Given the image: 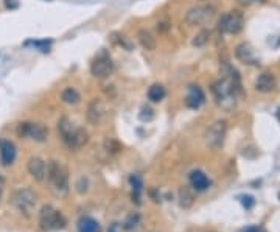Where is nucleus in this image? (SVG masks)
<instances>
[{"mask_svg":"<svg viewBox=\"0 0 280 232\" xmlns=\"http://www.w3.org/2000/svg\"><path fill=\"white\" fill-rule=\"evenodd\" d=\"M130 183H131V186H133V201H136L137 204H140L142 201H140V193H142V187H143V184H142V179L139 178V176H131L130 178Z\"/></svg>","mask_w":280,"mask_h":232,"instance_id":"23","label":"nucleus"},{"mask_svg":"<svg viewBox=\"0 0 280 232\" xmlns=\"http://www.w3.org/2000/svg\"><path fill=\"white\" fill-rule=\"evenodd\" d=\"M5 184H7V181H5V178L0 175V199H2V195H4V192H5Z\"/></svg>","mask_w":280,"mask_h":232,"instance_id":"32","label":"nucleus"},{"mask_svg":"<svg viewBox=\"0 0 280 232\" xmlns=\"http://www.w3.org/2000/svg\"><path fill=\"white\" fill-rule=\"evenodd\" d=\"M254 88L262 94H268V92L275 91V88H277L275 76L269 72H263L262 75H259V78L256 80V83H254Z\"/></svg>","mask_w":280,"mask_h":232,"instance_id":"16","label":"nucleus"},{"mask_svg":"<svg viewBox=\"0 0 280 232\" xmlns=\"http://www.w3.org/2000/svg\"><path fill=\"white\" fill-rule=\"evenodd\" d=\"M28 44H33V45L38 47L39 50L47 51V50L50 48V44H52V41H33V42H28Z\"/></svg>","mask_w":280,"mask_h":232,"instance_id":"28","label":"nucleus"},{"mask_svg":"<svg viewBox=\"0 0 280 232\" xmlns=\"http://www.w3.org/2000/svg\"><path fill=\"white\" fill-rule=\"evenodd\" d=\"M76 230L78 232H101V227L98 221L92 217H81L76 224Z\"/></svg>","mask_w":280,"mask_h":232,"instance_id":"20","label":"nucleus"},{"mask_svg":"<svg viewBox=\"0 0 280 232\" xmlns=\"http://www.w3.org/2000/svg\"><path fill=\"white\" fill-rule=\"evenodd\" d=\"M58 133L63 142L72 150L78 151L89 142V134L84 128L76 126L69 117H61L58 122Z\"/></svg>","mask_w":280,"mask_h":232,"instance_id":"2","label":"nucleus"},{"mask_svg":"<svg viewBox=\"0 0 280 232\" xmlns=\"http://www.w3.org/2000/svg\"><path fill=\"white\" fill-rule=\"evenodd\" d=\"M226 134H227V122L226 120H216L207 128V131L204 134V142L210 150L216 151L224 145Z\"/></svg>","mask_w":280,"mask_h":232,"instance_id":"7","label":"nucleus"},{"mask_svg":"<svg viewBox=\"0 0 280 232\" xmlns=\"http://www.w3.org/2000/svg\"><path fill=\"white\" fill-rule=\"evenodd\" d=\"M105 115V106H103V103H101L98 98L92 100L90 101V105L87 108V120L89 123L92 125H98L101 122V119H103Z\"/></svg>","mask_w":280,"mask_h":232,"instance_id":"17","label":"nucleus"},{"mask_svg":"<svg viewBox=\"0 0 280 232\" xmlns=\"http://www.w3.org/2000/svg\"><path fill=\"white\" fill-rule=\"evenodd\" d=\"M209 38H210V32H207V30H201L196 36H195V39H193V45L195 47H204L207 42H209Z\"/></svg>","mask_w":280,"mask_h":232,"instance_id":"25","label":"nucleus"},{"mask_svg":"<svg viewBox=\"0 0 280 232\" xmlns=\"http://www.w3.org/2000/svg\"><path fill=\"white\" fill-rule=\"evenodd\" d=\"M17 156L16 145L8 139H0V164L4 167H10L14 164Z\"/></svg>","mask_w":280,"mask_h":232,"instance_id":"12","label":"nucleus"},{"mask_svg":"<svg viewBox=\"0 0 280 232\" xmlns=\"http://www.w3.org/2000/svg\"><path fill=\"white\" fill-rule=\"evenodd\" d=\"M140 220H142V217H140L139 212H131L128 217H126V220H125V223H123V229H126V230H133V229H136V227L140 224Z\"/></svg>","mask_w":280,"mask_h":232,"instance_id":"24","label":"nucleus"},{"mask_svg":"<svg viewBox=\"0 0 280 232\" xmlns=\"http://www.w3.org/2000/svg\"><path fill=\"white\" fill-rule=\"evenodd\" d=\"M36 202H38V196L28 187H23V189L16 190L13 193V196H11V204L17 209V212L27 215V217H30L32 212L35 211Z\"/></svg>","mask_w":280,"mask_h":232,"instance_id":"5","label":"nucleus"},{"mask_svg":"<svg viewBox=\"0 0 280 232\" xmlns=\"http://www.w3.org/2000/svg\"><path fill=\"white\" fill-rule=\"evenodd\" d=\"M213 97L216 100V105L224 109V111H232L237 106L238 101V92H240V84L232 83L226 78H221L213 83L212 86Z\"/></svg>","mask_w":280,"mask_h":232,"instance_id":"3","label":"nucleus"},{"mask_svg":"<svg viewBox=\"0 0 280 232\" xmlns=\"http://www.w3.org/2000/svg\"><path fill=\"white\" fill-rule=\"evenodd\" d=\"M215 17V8L212 5H198L187 11L185 22L192 27H201V25H207Z\"/></svg>","mask_w":280,"mask_h":232,"instance_id":"9","label":"nucleus"},{"mask_svg":"<svg viewBox=\"0 0 280 232\" xmlns=\"http://www.w3.org/2000/svg\"><path fill=\"white\" fill-rule=\"evenodd\" d=\"M108 232H123V224L118 223V221H114V223L109 224Z\"/></svg>","mask_w":280,"mask_h":232,"instance_id":"29","label":"nucleus"},{"mask_svg":"<svg viewBox=\"0 0 280 232\" xmlns=\"http://www.w3.org/2000/svg\"><path fill=\"white\" fill-rule=\"evenodd\" d=\"M61 100H63V103H66V105L75 106V105H78V103L81 101V95L75 88H66L61 92Z\"/></svg>","mask_w":280,"mask_h":232,"instance_id":"21","label":"nucleus"},{"mask_svg":"<svg viewBox=\"0 0 280 232\" xmlns=\"http://www.w3.org/2000/svg\"><path fill=\"white\" fill-rule=\"evenodd\" d=\"M244 27V17L240 11L234 10L221 16L218 20V28L220 32L226 35H238Z\"/></svg>","mask_w":280,"mask_h":232,"instance_id":"8","label":"nucleus"},{"mask_svg":"<svg viewBox=\"0 0 280 232\" xmlns=\"http://www.w3.org/2000/svg\"><path fill=\"white\" fill-rule=\"evenodd\" d=\"M47 183L48 189L56 198L63 199L69 195L70 192V184H69V170L66 165H63L58 161H48L47 164Z\"/></svg>","mask_w":280,"mask_h":232,"instance_id":"1","label":"nucleus"},{"mask_svg":"<svg viewBox=\"0 0 280 232\" xmlns=\"http://www.w3.org/2000/svg\"><path fill=\"white\" fill-rule=\"evenodd\" d=\"M206 101V94L199 86L192 84L187 89V97H185V105L190 109H199Z\"/></svg>","mask_w":280,"mask_h":232,"instance_id":"13","label":"nucleus"},{"mask_svg":"<svg viewBox=\"0 0 280 232\" xmlns=\"http://www.w3.org/2000/svg\"><path fill=\"white\" fill-rule=\"evenodd\" d=\"M189 181H190V187L195 190V192H204L210 187V179L209 176L201 171V170H193L190 175H189Z\"/></svg>","mask_w":280,"mask_h":232,"instance_id":"15","label":"nucleus"},{"mask_svg":"<svg viewBox=\"0 0 280 232\" xmlns=\"http://www.w3.org/2000/svg\"><path fill=\"white\" fill-rule=\"evenodd\" d=\"M238 2H240L241 5H244V7H249V5H254V4L260 2V0H238Z\"/></svg>","mask_w":280,"mask_h":232,"instance_id":"33","label":"nucleus"},{"mask_svg":"<svg viewBox=\"0 0 280 232\" xmlns=\"http://www.w3.org/2000/svg\"><path fill=\"white\" fill-rule=\"evenodd\" d=\"M195 190L192 187H181L179 192H177V201H179V206L182 209H190L193 202H195Z\"/></svg>","mask_w":280,"mask_h":232,"instance_id":"18","label":"nucleus"},{"mask_svg":"<svg viewBox=\"0 0 280 232\" xmlns=\"http://www.w3.org/2000/svg\"><path fill=\"white\" fill-rule=\"evenodd\" d=\"M243 232H262V230H260V227H257V226H251V227L244 229Z\"/></svg>","mask_w":280,"mask_h":232,"instance_id":"34","label":"nucleus"},{"mask_svg":"<svg viewBox=\"0 0 280 232\" xmlns=\"http://www.w3.org/2000/svg\"><path fill=\"white\" fill-rule=\"evenodd\" d=\"M16 133L20 139H32L35 142H45L48 137V128L44 123L23 122V123L17 125Z\"/></svg>","mask_w":280,"mask_h":232,"instance_id":"6","label":"nucleus"},{"mask_svg":"<svg viewBox=\"0 0 280 232\" xmlns=\"http://www.w3.org/2000/svg\"><path fill=\"white\" fill-rule=\"evenodd\" d=\"M105 150H106L108 153H111V154H115V153H118V151L121 150V145H120L117 140H114V139H106V142H105Z\"/></svg>","mask_w":280,"mask_h":232,"instance_id":"26","label":"nucleus"},{"mask_svg":"<svg viewBox=\"0 0 280 232\" xmlns=\"http://www.w3.org/2000/svg\"><path fill=\"white\" fill-rule=\"evenodd\" d=\"M27 170L30 173V176L35 179L38 183H44L45 178H47V164L44 159L38 158V156H33L28 159V164H27Z\"/></svg>","mask_w":280,"mask_h":232,"instance_id":"11","label":"nucleus"},{"mask_svg":"<svg viewBox=\"0 0 280 232\" xmlns=\"http://www.w3.org/2000/svg\"><path fill=\"white\" fill-rule=\"evenodd\" d=\"M5 7L13 10V8H17L19 7V0H5Z\"/></svg>","mask_w":280,"mask_h":232,"instance_id":"31","label":"nucleus"},{"mask_svg":"<svg viewBox=\"0 0 280 232\" xmlns=\"http://www.w3.org/2000/svg\"><path fill=\"white\" fill-rule=\"evenodd\" d=\"M87 187H89V183L86 178H80L78 183H76V190H78V193H86L87 192Z\"/></svg>","mask_w":280,"mask_h":232,"instance_id":"27","label":"nucleus"},{"mask_svg":"<svg viewBox=\"0 0 280 232\" xmlns=\"http://www.w3.org/2000/svg\"><path fill=\"white\" fill-rule=\"evenodd\" d=\"M137 39H139L140 45H142L145 50L152 51V50H156V47H158V41H156V38L152 36V33H151V32H148L146 28L139 30V33H137Z\"/></svg>","mask_w":280,"mask_h":232,"instance_id":"19","label":"nucleus"},{"mask_svg":"<svg viewBox=\"0 0 280 232\" xmlns=\"http://www.w3.org/2000/svg\"><path fill=\"white\" fill-rule=\"evenodd\" d=\"M277 115H278V119H280V108H278V112H277Z\"/></svg>","mask_w":280,"mask_h":232,"instance_id":"35","label":"nucleus"},{"mask_svg":"<svg viewBox=\"0 0 280 232\" xmlns=\"http://www.w3.org/2000/svg\"><path fill=\"white\" fill-rule=\"evenodd\" d=\"M66 224H67L66 217L58 209H55L53 206H50V204L42 206V209L39 212V227L44 232L64 229Z\"/></svg>","mask_w":280,"mask_h":232,"instance_id":"4","label":"nucleus"},{"mask_svg":"<svg viewBox=\"0 0 280 232\" xmlns=\"http://www.w3.org/2000/svg\"><path fill=\"white\" fill-rule=\"evenodd\" d=\"M112 72H114V63H112L111 56L106 53V51H100L90 64L92 76H95L97 80H105V78H109Z\"/></svg>","mask_w":280,"mask_h":232,"instance_id":"10","label":"nucleus"},{"mask_svg":"<svg viewBox=\"0 0 280 232\" xmlns=\"http://www.w3.org/2000/svg\"><path fill=\"white\" fill-rule=\"evenodd\" d=\"M235 56L243 64H249V66H257L259 64V60L256 56V51H254V48H252V45L249 42H241L240 45H237Z\"/></svg>","mask_w":280,"mask_h":232,"instance_id":"14","label":"nucleus"},{"mask_svg":"<svg viewBox=\"0 0 280 232\" xmlns=\"http://www.w3.org/2000/svg\"><path fill=\"white\" fill-rule=\"evenodd\" d=\"M167 97V91L162 84H152L148 89V100L152 103H159Z\"/></svg>","mask_w":280,"mask_h":232,"instance_id":"22","label":"nucleus"},{"mask_svg":"<svg viewBox=\"0 0 280 232\" xmlns=\"http://www.w3.org/2000/svg\"><path fill=\"white\" fill-rule=\"evenodd\" d=\"M170 27H171V25H170L168 22H159V23H158V30H159L161 33H167V32L170 30Z\"/></svg>","mask_w":280,"mask_h":232,"instance_id":"30","label":"nucleus"}]
</instances>
